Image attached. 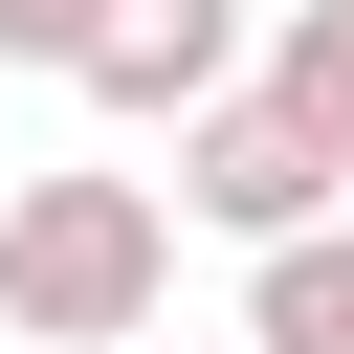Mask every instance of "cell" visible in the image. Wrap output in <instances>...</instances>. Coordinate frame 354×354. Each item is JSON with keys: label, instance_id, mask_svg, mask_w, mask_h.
Instances as JSON below:
<instances>
[{"label": "cell", "instance_id": "6da1fadb", "mask_svg": "<svg viewBox=\"0 0 354 354\" xmlns=\"http://www.w3.org/2000/svg\"><path fill=\"white\" fill-rule=\"evenodd\" d=\"M177 310V199L155 177H22L0 199V332L22 354H133Z\"/></svg>", "mask_w": 354, "mask_h": 354}, {"label": "cell", "instance_id": "5b68a950", "mask_svg": "<svg viewBox=\"0 0 354 354\" xmlns=\"http://www.w3.org/2000/svg\"><path fill=\"white\" fill-rule=\"evenodd\" d=\"M288 88H310V111L354 133V0H310V22H288Z\"/></svg>", "mask_w": 354, "mask_h": 354}, {"label": "cell", "instance_id": "7a4b0ae2", "mask_svg": "<svg viewBox=\"0 0 354 354\" xmlns=\"http://www.w3.org/2000/svg\"><path fill=\"white\" fill-rule=\"evenodd\" d=\"M332 199H354V133H332L288 66L177 111V221H221V243H288V221H332Z\"/></svg>", "mask_w": 354, "mask_h": 354}, {"label": "cell", "instance_id": "8992f818", "mask_svg": "<svg viewBox=\"0 0 354 354\" xmlns=\"http://www.w3.org/2000/svg\"><path fill=\"white\" fill-rule=\"evenodd\" d=\"M88 22L111 0H0V66H88Z\"/></svg>", "mask_w": 354, "mask_h": 354}, {"label": "cell", "instance_id": "277c9868", "mask_svg": "<svg viewBox=\"0 0 354 354\" xmlns=\"http://www.w3.org/2000/svg\"><path fill=\"white\" fill-rule=\"evenodd\" d=\"M243 354H354V221L243 243Z\"/></svg>", "mask_w": 354, "mask_h": 354}, {"label": "cell", "instance_id": "3957f363", "mask_svg": "<svg viewBox=\"0 0 354 354\" xmlns=\"http://www.w3.org/2000/svg\"><path fill=\"white\" fill-rule=\"evenodd\" d=\"M66 88H88V111H133V133H177L199 88H243V0H111Z\"/></svg>", "mask_w": 354, "mask_h": 354}]
</instances>
